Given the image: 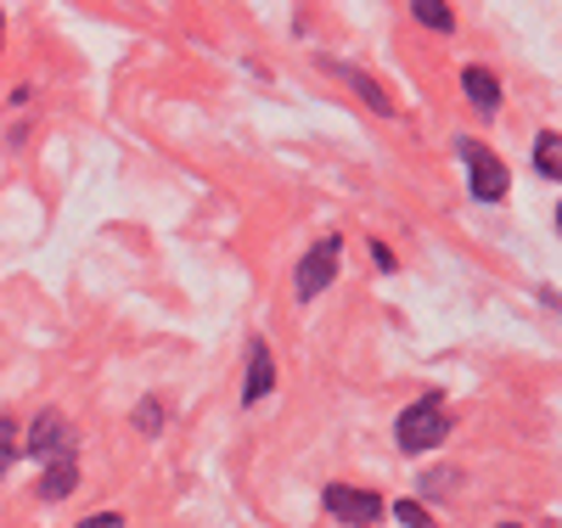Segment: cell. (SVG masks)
<instances>
[{
	"label": "cell",
	"mask_w": 562,
	"mask_h": 528,
	"mask_svg": "<svg viewBox=\"0 0 562 528\" xmlns=\"http://www.w3.org/2000/svg\"><path fill=\"white\" fill-rule=\"evenodd\" d=\"M130 422L140 427V434H164V400H140Z\"/></svg>",
	"instance_id": "4fadbf2b"
},
{
	"label": "cell",
	"mask_w": 562,
	"mask_h": 528,
	"mask_svg": "<svg viewBox=\"0 0 562 528\" xmlns=\"http://www.w3.org/2000/svg\"><path fill=\"white\" fill-rule=\"evenodd\" d=\"M338 265H344V243H338V236H321V243L299 259V270H293L299 299H304V304H310V299H321L326 287L338 281Z\"/></svg>",
	"instance_id": "3957f363"
},
{
	"label": "cell",
	"mask_w": 562,
	"mask_h": 528,
	"mask_svg": "<svg viewBox=\"0 0 562 528\" xmlns=\"http://www.w3.org/2000/svg\"><path fill=\"white\" fill-rule=\"evenodd\" d=\"M461 90L473 96V108H479V113H495V108H501V79H495L484 63L461 68Z\"/></svg>",
	"instance_id": "52a82bcc"
},
{
	"label": "cell",
	"mask_w": 562,
	"mask_h": 528,
	"mask_svg": "<svg viewBox=\"0 0 562 528\" xmlns=\"http://www.w3.org/2000/svg\"><path fill=\"white\" fill-rule=\"evenodd\" d=\"M535 169L551 175V180H562V135L557 130H540L535 135Z\"/></svg>",
	"instance_id": "9c48e42d"
},
{
	"label": "cell",
	"mask_w": 562,
	"mask_h": 528,
	"mask_svg": "<svg viewBox=\"0 0 562 528\" xmlns=\"http://www.w3.org/2000/svg\"><path fill=\"white\" fill-rule=\"evenodd\" d=\"M450 405H445V394L439 389H428L416 405H405L400 411V422H394V445L405 450V456H422V450H439L445 439H450Z\"/></svg>",
	"instance_id": "6da1fadb"
},
{
	"label": "cell",
	"mask_w": 562,
	"mask_h": 528,
	"mask_svg": "<svg viewBox=\"0 0 562 528\" xmlns=\"http://www.w3.org/2000/svg\"><path fill=\"white\" fill-rule=\"evenodd\" d=\"M371 259H378V270H389V276H394V270H400V259H394V254H389V248H383V243H371Z\"/></svg>",
	"instance_id": "2e32d148"
},
{
	"label": "cell",
	"mask_w": 562,
	"mask_h": 528,
	"mask_svg": "<svg viewBox=\"0 0 562 528\" xmlns=\"http://www.w3.org/2000/svg\"><path fill=\"white\" fill-rule=\"evenodd\" d=\"M18 456H23V434H18V422H12V416H0V478L12 472Z\"/></svg>",
	"instance_id": "7c38bea8"
},
{
	"label": "cell",
	"mask_w": 562,
	"mask_h": 528,
	"mask_svg": "<svg viewBox=\"0 0 562 528\" xmlns=\"http://www.w3.org/2000/svg\"><path fill=\"white\" fill-rule=\"evenodd\" d=\"M321 506H326V517H338L349 528H371V523L383 517V495L378 490H355V484H326L321 490Z\"/></svg>",
	"instance_id": "277c9868"
},
{
	"label": "cell",
	"mask_w": 562,
	"mask_h": 528,
	"mask_svg": "<svg viewBox=\"0 0 562 528\" xmlns=\"http://www.w3.org/2000/svg\"><path fill=\"white\" fill-rule=\"evenodd\" d=\"M338 74H344V79H349V85H355V90L366 96V102H371V113H383V119L394 113V102H389V90H383L378 79H366L360 68H338Z\"/></svg>",
	"instance_id": "30bf717a"
},
{
	"label": "cell",
	"mask_w": 562,
	"mask_h": 528,
	"mask_svg": "<svg viewBox=\"0 0 562 528\" xmlns=\"http://www.w3.org/2000/svg\"><path fill=\"white\" fill-rule=\"evenodd\" d=\"M0 40H7V18H0Z\"/></svg>",
	"instance_id": "e0dca14e"
},
{
	"label": "cell",
	"mask_w": 562,
	"mask_h": 528,
	"mask_svg": "<svg viewBox=\"0 0 562 528\" xmlns=\"http://www.w3.org/2000/svg\"><path fill=\"white\" fill-rule=\"evenodd\" d=\"M79 528H124V517L119 512H97V517H85Z\"/></svg>",
	"instance_id": "9a60e30c"
},
{
	"label": "cell",
	"mask_w": 562,
	"mask_h": 528,
	"mask_svg": "<svg viewBox=\"0 0 562 528\" xmlns=\"http://www.w3.org/2000/svg\"><path fill=\"white\" fill-rule=\"evenodd\" d=\"M394 517H400L405 528H439V523L428 517V506H416V501H394Z\"/></svg>",
	"instance_id": "5bb4252c"
},
{
	"label": "cell",
	"mask_w": 562,
	"mask_h": 528,
	"mask_svg": "<svg viewBox=\"0 0 562 528\" xmlns=\"http://www.w3.org/2000/svg\"><path fill=\"white\" fill-rule=\"evenodd\" d=\"M270 389H276V360H270V344H265V338H254V344H248V382H243V405H259Z\"/></svg>",
	"instance_id": "8992f818"
},
{
	"label": "cell",
	"mask_w": 562,
	"mask_h": 528,
	"mask_svg": "<svg viewBox=\"0 0 562 528\" xmlns=\"http://www.w3.org/2000/svg\"><path fill=\"white\" fill-rule=\"evenodd\" d=\"M456 153H461V164H467V191H473V203H501L506 186H512L506 164L484 147V141H473V135H461Z\"/></svg>",
	"instance_id": "7a4b0ae2"
},
{
	"label": "cell",
	"mask_w": 562,
	"mask_h": 528,
	"mask_svg": "<svg viewBox=\"0 0 562 528\" xmlns=\"http://www.w3.org/2000/svg\"><path fill=\"white\" fill-rule=\"evenodd\" d=\"M411 18H416V23H428V29H439V34L456 29V12L445 7V0H411Z\"/></svg>",
	"instance_id": "8fae6325"
},
{
	"label": "cell",
	"mask_w": 562,
	"mask_h": 528,
	"mask_svg": "<svg viewBox=\"0 0 562 528\" xmlns=\"http://www.w3.org/2000/svg\"><path fill=\"white\" fill-rule=\"evenodd\" d=\"M23 450H29L40 467H52V461H74V427H68V416L40 411V416H34V427H29V439H23Z\"/></svg>",
	"instance_id": "5b68a950"
},
{
	"label": "cell",
	"mask_w": 562,
	"mask_h": 528,
	"mask_svg": "<svg viewBox=\"0 0 562 528\" xmlns=\"http://www.w3.org/2000/svg\"><path fill=\"white\" fill-rule=\"evenodd\" d=\"M79 490V461H52L40 478V501H68Z\"/></svg>",
	"instance_id": "ba28073f"
},
{
	"label": "cell",
	"mask_w": 562,
	"mask_h": 528,
	"mask_svg": "<svg viewBox=\"0 0 562 528\" xmlns=\"http://www.w3.org/2000/svg\"><path fill=\"white\" fill-rule=\"evenodd\" d=\"M501 528H524V523H501Z\"/></svg>",
	"instance_id": "ac0fdd59"
}]
</instances>
